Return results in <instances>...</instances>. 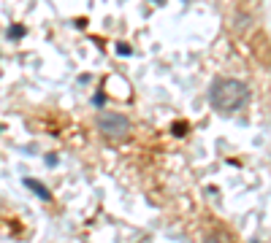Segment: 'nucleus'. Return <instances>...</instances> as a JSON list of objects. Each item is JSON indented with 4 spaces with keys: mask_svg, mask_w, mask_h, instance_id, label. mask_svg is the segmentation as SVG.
Wrapping results in <instances>:
<instances>
[{
    "mask_svg": "<svg viewBox=\"0 0 271 243\" xmlns=\"http://www.w3.org/2000/svg\"><path fill=\"white\" fill-rule=\"evenodd\" d=\"M46 165H57V154H46Z\"/></svg>",
    "mask_w": 271,
    "mask_h": 243,
    "instance_id": "nucleus-8",
    "label": "nucleus"
},
{
    "mask_svg": "<svg viewBox=\"0 0 271 243\" xmlns=\"http://www.w3.org/2000/svg\"><path fill=\"white\" fill-rule=\"evenodd\" d=\"M95 122H98V130L108 138H125L130 132V119L117 111H101Z\"/></svg>",
    "mask_w": 271,
    "mask_h": 243,
    "instance_id": "nucleus-2",
    "label": "nucleus"
},
{
    "mask_svg": "<svg viewBox=\"0 0 271 243\" xmlns=\"http://www.w3.org/2000/svg\"><path fill=\"white\" fill-rule=\"evenodd\" d=\"M117 54L119 57H130V54H133V49H130L128 43H117Z\"/></svg>",
    "mask_w": 271,
    "mask_h": 243,
    "instance_id": "nucleus-5",
    "label": "nucleus"
},
{
    "mask_svg": "<svg viewBox=\"0 0 271 243\" xmlns=\"http://www.w3.org/2000/svg\"><path fill=\"white\" fill-rule=\"evenodd\" d=\"M204 243H225V238H222V235H209Z\"/></svg>",
    "mask_w": 271,
    "mask_h": 243,
    "instance_id": "nucleus-7",
    "label": "nucleus"
},
{
    "mask_svg": "<svg viewBox=\"0 0 271 243\" xmlns=\"http://www.w3.org/2000/svg\"><path fill=\"white\" fill-rule=\"evenodd\" d=\"M25 25H11L8 27V33H5V38H8V40H19V38H25Z\"/></svg>",
    "mask_w": 271,
    "mask_h": 243,
    "instance_id": "nucleus-4",
    "label": "nucleus"
},
{
    "mask_svg": "<svg viewBox=\"0 0 271 243\" xmlns=\"http://www.w3.org/2000/svg\"><path fill=\"white\" fill-rule=\"evenodd\" d=\"M0 132H3V127H0Z\"/></svg>",
    "mask_w": 271,
    "mask_h": 243,
    "instance_id": "nucleus-10",
    "label": "nucleus"
},
{
    "mask_svg": "<svg viewBox=\"0 0 271 243\" xmlns=\"http://www.w3.org/2000/svg\"><path fill=\"white\" fill-rule=\"evenodd\" d=\"M252 243H258V241H252Z\"/></svg>",
    "mask_w": 271,
    "mask_h": 243,
    "instance_id": "nucleus-11",
    "label": "nucleus"
},
{
    "mask_svg": "<svg viewBox=\"0 0 271 243\" xmlns=\"http://www.w3.org/2000/svg\"><path fill=\"white\" fill-rule=\"evenodd\" d=\"M92 103H95V106H103V95H101V92H98V95L92 97Z\"/></svg>",
    "mask_w": 271,
    "mask_h": 243,
    "instance_id": "nucleus-9",
    "label": "nucleus"
},
{
    "mask_svg": "<svg viewBox=\"0 0 271 243\" xmlns=\"http://www.w3.org/2000/svg\"><path fill=\"white\" fill-rule=\"evenodd\" d=\"M171 132H174V135H184L187 130H184V124H182V122H176V124L171 127Z\"/></svg>",
    "mask_w": 271,
    "mask_h": 243,
    "instance_id": "nucleus-6",
    "label": "nucleus"
},
{
    "mask_svg": "<svg viewBox=\"0 0 271 243\" xmlns=\"http://www.w3.org/2000/svg\"><path fill=\"white\" fill-rule=\"evenodd\" d=\"M25 187H27V189H33V192H36L41 200H52V192L44 187L41 181H36V178H25Z\"/></svg>",
    "mask_w": 271,
    "mask_h": 243,
    "instance_id": "nucleus-3",
    "label": "nucleus"
},
{
    "mask_svg": "<svg viewBox=\"0 0 271 243\" xmlns=\"http://www.w3.org/2000/svg\"><path fill=\"white\" fill-rule=\"evenodd\" d=\"M209 103L220 114H233L250 103V86L239 79H215L209 86Z\"/></svg>",
    "mask_w": 271,
    "mask_h": 243,
    "instance_id": "nucleus-1",
    "label": "nucleus"
}]
</instances>
